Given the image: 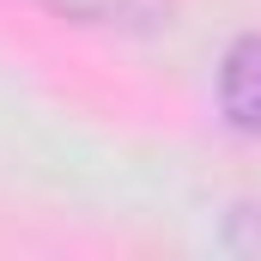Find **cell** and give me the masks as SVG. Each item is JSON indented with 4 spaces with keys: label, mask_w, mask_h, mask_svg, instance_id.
Segmentation results:
<instances>
[{
    "label": "cell",
    "mask_w": 261,
    "mask_h": 261,
    "mask_svg": "<svg viewBox=\"0 0 261 261\" xmlns=\"http://www.w3.org/2000/svg\"><path fill=\"white\" fill-rule=\"evenodd\" d=\"M43 6L73 24H103V31H158L176 12V0H43Z\"/></svg>",
    "instance_id": "2"
},
{
    "label": "cell",
    "mask_w": 261,
    "mask_h": 261,
    "mask_svg": "<svg viewBox=\"0 0 261 261\" xmlns=\"http://www.w3.org/2000/svg\"><path fill=\"white\" fill-rule=\"evenodd\" d=\"M219 116L237 134H261V31H243L225 55H219Z\"/></svg>",
    "instance_id": "1"
}]
</instances>
